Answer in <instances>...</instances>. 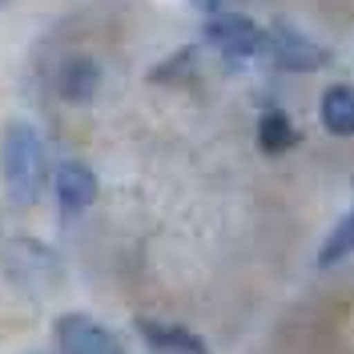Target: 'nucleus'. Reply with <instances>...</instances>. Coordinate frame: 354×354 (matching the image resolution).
<instances>
[{
    "mask_svg": "<svg viewBox=\"0 0 354 354\" xmlns=\"http://www.w3.org/2000/svg\"><path fill=\"white\" fill-rule=\"evenodd\" d=\"M0 177L17 205H32L44 189V145L28 121H8L0 137Z\"/></svg>",
    "mask_w": 354,
    "mask_h": 354,
    "instance_id": "obj_1",
    "label": "nucleus"
},
{
    "mask_svg": "<svg viewBox=\"0 0 354 354\" xmlns=\"http://www.w3.org/2000/svg\"><path fill=\"white\" fill-rule=\"evenodd\" d=\"M0 266H4V274L24 294H44V290L57 282V258L41 242H28V238H17V242L4 245L0 250Z\"/></svg>",
    "mask_w": 354,
    "mask_h": 354,
    "instance_id": "obj_2",
    "label": "nucleus"
},
{
    "mask_svg": "<svg viewBox=\"0 0 354 354\" xmlns=\"http://www.w3.org/2000/svg\"><path fill=\"white\" fill-rule=\"evenodd\" d=\"M205 41L214 44L218 53H225L230 61H245V57H258L266 48V32L250 17L238 12H209L205 21Z\"/></svg>",
    "mask_w": 354,
    "mask_h": 354,
    "instance_id": "obj_3",
    "label": "nucleus"
},
{
    "mask_svg": "<svg viewBox=\"0 0 354 354\" xmlns=\"http://www.w3.org/2000/svg\"><path fill=\"white\" fill-rule=\"evenodd\" d=\"M53 330H57L61 354H125L121 342H117L101 322H93L85 314H61Z\"/></svg>",
    "mask_w": 354,
    "mask_h": 354,
    "instance_id": "obj_4",
    "label": "nucleus"
},
{
    "mask_svg": "<svg viewBox=\"0 0 354 354\" xmlns=\"http://www.w3.org/2000/svg\"><path fill=\"white\" fill-rule=\"evenodd\" d=\"M266 48H270L274 65L290 68V73H306V68L326 61V53L310 41V37H302L298 28H290V24H274V28L266 32Z\"/></svg>",
    "mask_w": 354,
    "mask_h": 354,
    "instance_id": "obj_5",
    "label": "nucleus"
},
{
    "mask_svg": "<svg viewBox=\"0 0 354 354\" xmlns=\"http://www.w3.org/2000/svg\"><path fill=\"white\" fill-rule=\"evenodd\" d=\"M137 330L145 338V346L157 354H209L194 330L177 326V322H157V318H137Z\"/></svg>",
    "mask_w": 354,
    "mask_h": 354,
    "instance_id": "obj_6",
    "label": "nucleus"
},
{
    "mask_svg": "<svg viewBox=\"0 0 354 354\" xmlns=\"http://www.w3.org/2000/svg\"><path fill=\"white\" fill-rule=\"evenodd\" d=\"M53 185H57V201H61V209H68V214L85 209L88 201L97 198V177H93V169L81 165V161H61V165H57V177H53Z\"/></svg>",
    "mask_w": 354,
    "mask_h": 354,
    "instance_id": "obj_7",
    "label": "nucleus"
},
{
    "mask_svg": "<svg viewBox=\"0 0 354 354\" xmlns=\"http://www.w3.org/2000/svg\"><path fill=\"white\" fill-rule=\"evenodd\" d=\"M97 85H101V73H97V65H93L88 57H73V61H65L61 77H57L61 97L73 101V105H85L88 97L97 93Z\"/></svg>",
    "mask_w": 354,
    "mask_h": 354,
    "instance_id": "obj_8",
    "label": "nucleus"
},
{
    "mask_svg": "<svg viewBox=\"0 0 354 354\" xmlns=\"http://www.w3.org/2000/svg\"><path fill=\"white\" fill-rule=\"evenodd\" d=\"M322 125L338 137L354 133V88L351 85H330L322 93Z\"/></svg>",
    "mask_w": 354,
    "mask_h": 354,
    "instance_id": "obj_9",
    "label": "nucleus"
},
{
    "mask_svg": "<svg viewBox=\"0 0 354 354\" xmlns=\"http://www.w3.org/2000/svg\"><path fill=\"white\" fill-rule=\"evenodd\" d=\"M294 121H290L282 109H270L262 113V121H258V145H262L266 153H282V149H290L294 145Z\"/></svg>",
    "mask_w": 354,
    "mask_h": 354,
    "instance_id": "obj_10",
    "label": "nucleus"
},
{
    "mask_svg": "<svg viewBox=\"0 0 354 354\" xmlns=\"http://www.w3.org/2000/svg\"><path fill=\"white\" fill-rule=\"evenodd\" d=\"M351 254H354V214H346V218L326 234V242H322V250H318V266L330 270V266L346 262Z\"/></svg>",
    "mask_w": 354,
    "mask_h": 354,
    "instance_id": "obj_11",
    "label": "nucleus"
},
{
    "mask_svg": "<svg viewBox=\"0 0 354 354\" xmlns=\"http://www.w3.org/2000/svg\"><path fill=\"white\" fill-rule=\"evenodd\" d=\"M194 4H198L201 12H218L221 8V0H194Z\"/></svg>",
    "mask_w": 354,
    "mask_h": 354,
    "instance_id": "obj_12",
    "label": "nucleus"
},
{
    "mask_svg": "<svg viewBox=\"0 0 354 354\" xmlns=\"http://www.w3.org/2000/svg\"><path fill=\"white\" fill-rule=\"evenodd\" d=\"M0 4H4V0H0Z\"/></svg>",
    "mask_w": 354,
    "mask_h": 354,
    "instance_id": "obj_13",
    "label": "nucleus"
}]
</instances>
